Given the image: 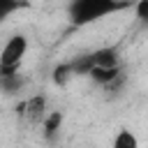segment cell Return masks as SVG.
Masks as SVG:
<instances>
[{"label":"cell","instance_id":"cell-1","mask_svg":"<svg viewBox=\"0 0 148 148\" xmlns=\"http://www.w3.org/2000/svg\"><path fill=\"white\" fill-rule=\"evenodd\" d=\"M28 49H30V42H28V37H25L23 32L12 35V37L2 44V49H0V69H2V72L16 69V67L23 62V58L28 56Z\"/></svg>","mask_w":148,"mask_h":148},{"label":"cell","instance_id":"cell-2","mask_svg":"<svg viewBox=\"0 0 148 148\" xmlns=\"http://www.w3.org/2000/svg\"><path fill=\"white\" fill-rule=\"evenodd\" d=\"M116 0H74L72 5V16L76 23H90L102 16H106L113 9Z\"/></svg>","mask_w":148,"mask_h":148},{"label":"cell","instance_id":"cell-3","mask_svg":"<svg viewBox=\"0 0 148 148\" xmlns=\"http://www.w3.org/2000/svg\"><path fill=\"white\" fill-rule=\"evenodd\" d=\"M23 109H25L28 120H32V123H44V118H46V104H44V97H32V99H28Z\"/></svg>","mask_w":148,"mask_h":148},{"label":"cell","instance_id":"cell-4","mask_svg":"<svg viewBox=\"0 0 148 148\" xmlns=\"http://www.w3.org/2000/svg\"><path fill=\"white\" fill-rule=\"evenodd\" d=\"M111 146L113 148H136L139 146V139L134 136L132 130H118L116 136L111 139Z\"/></svg>","mask_w":148,"mask_h":148},{"label":"cell","instance_id":"cell-5","mask_svg":"<svg viewBox=\"0 0 148 148\" xmlns=\"http://www.w3.org/2000/svg\"><path fill=\"white\" fill-rule=\"evenodd\" d=\"M60 123H62V113L60 111H51L44 118V130L46 132H56V130H60Z\"/></svg>","mask_w":148,"mask_h":148},{"label":"cell","instance_id":"cell-6","mask_svg":"<svg viewBox=\"0 0 148 148\" xmlns=\"http://www.w3.org/2000/svg\"><path fill=\"white\" fill-rule=\"evenodd\" d=\"M134 12H136V16H139V18L148 21V0H139V2H136V7H134Z\"/></svg>","mask_w":148,"mask_h":148}]
</instances>
